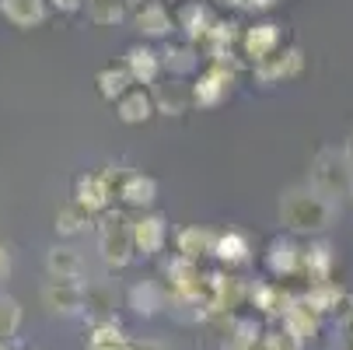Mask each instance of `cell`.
<instances>
[{
    "instance_id": "11",
    "label": "cell",
    "mask_w": 353,
    "mask_h": 350,
    "mask_svg": "<svg viewBox=\"0 0 353 350\" xmlns=\"http://www.w3.org/2000/svg\"><path fill=\"white\" fill-rule=\"evenodd\" d=\"M126 302L137 315L150 319V315H158L161 309H168V291L158 284V280H137L130 291H126Z\"/></svg>"
},
{
    "instance_id": "16",
    "label": "cell",
    "mask_w": 353,
    "mask_h": 350,
    "mask_svg": "<svg viewBox=\"0 0 353 350\" xmlns=\"http://www.w3.org/2000/svg\"><path fill=\"white\" fill-rule=\"evenodd\" d=\"M301 263H305V253L290 242V238H273L270 242V253H266V270L273 277H290L301 270Z\"/></svg>"
},
{
    "instance_id": "25",
    "label": "cell",
    "mask_w": 353,
    "mask_h": 350,
    "mask_svg": "<svg viewBox=\"0 0 353 350\" xmlns=\"http://www.w3.org/2000/svg\"><path fill=\"white\" fill-rule=\"evenodd\" d=\"M88 224H91V214H88L84 207H77V204H67V207L57 211V231L67 235V238L88 231Z\"/></svg>"
},
{
    "instance_id": "27",
    "label": "cell",
    "mask_w": 353,
    "mask_h": 350,
    "mask_svg": "<svg viewBox=\"0 0 353 350\" xmlns=\"http://www.w3.org/2000/svg\"><path fill=\"white\" fill-rule=\"evenodd\" d=\"M21 329V305L11 294H0V343H11Z\"/></svg>"
},
{
    "instance_id": "13",
    "label": "cell",
    "mask_w": 353,
    "mask_h": 350,
    "mask_svg": "<svg viewBox=\"0 0 353 350\" xmlns=\"http://www.w3.org/2000/svg\"><path fill=\"white\" fill-rule=\"evenodd\" d=\"M150 95H154V106H158L161 116H182L192 106V88L182 84V81H175V77L154 84V88H150Z\"/></svg>"
},
{
    "instance_id": "7",
    "label": "cell",
    "mask_w": 353,
    "mask_h": 350,
    "mask_svg": "<svg viewBox=\"0 0 353 350\" xmlns=\"http://www.w3.org/2000/svg\"><path fill=\"white\" fill-rule=\"evenodd\" d=\"M305 70V53L297 46H287V49H276V53L263 64H256V77L266 81V84H276V81H290Z\"/></svg>"
},
{
    "instance_id": "9",
    "label": "cell",
    "mask_w": 353,
    "mask_h": 350,
    "mask_svg": "<svg viewBox=\"0 0 353 350\" xmlns=\"http://www.w3.org/2000/svg\"><path fill=\"white\" fill-rule=\"evenodd\" d=\"M133 28L143 35V39H168L175 32V18L168 14V8L161 0H147L133 11Z\"/></svg>"
},
{
    "instance_id": "29",
    "label": "cell",
    "mask_w": 353,
    "mask_h": 350,
    "mask_svg": "<svg viewBox=\"0 0 353 350\" xmlns=\"http://www.w3.org/2000/svg\"><path fill=\"white\" fill-rule=\"evenodd\" d=\"M259 350H297V340L294 336H270Z\"/></svg>"
},
{
    "instance_id": "28",
    "label": "cell",
    "mask_w": 353,
    "mask_h": 350,
    "mask_svg": "<svg viewBox=\"0 0 353 350\" xmlns=\"http://www.w3.org/2000/svg\"><path fill=\"white\" fill-rule=\"evenodd\" d=\"M305 266H308L312 277L325 280L329 270H332V249H329V245H312L308 253H305Z\"/></svg>"
},
{
    "instance_id": "23",
    "label": "cell",
    "mask_w": 353,
    "mask_h": 350,
    "mask_svg": "<svg viewBox=\"0 0 353 350\" xmlns=\"http://www.w3.org/2000/svg\"><path fill=\"white\" fill-rule=\"evenodd\" d=\"M126 336H123V329L112 322V319H105V322H94L91 326V333H88V350H126Z\"/></svg>"
},
{
    "instance_id": "21",
    "label": "cell",
    "mask_w": 353,
    "mask_h": 350,
    "mask_svg": "<svg viewBox=\"0 0 353 350\" xmlns=\"http://www.w3.org/2000/svg\"><path fill=\"white\" fill-rule=\"evenodd\" d=\"M0 14L14 28H35L46 21V0H0Z\"/></svg>"
},
{
    "instance_id": "31",
    "label": "cell",
    "mask_w": 353,
    "mask_h": 350,
    "mask_svg": "<svg viewBox=\"0 0 353 350\" xmlns=\"http://www.w3.org/2000/svg\"><path fill=\"white\" fill-rule=\"evenodd\" d=\"M8 273H11V256H8V249H0V284L8 280Z\"/></svg>"
},
{
    "instance_id": "3",
    "label": "cell",
    "mask_w": 353,
    "mask_h": 350,
    "mask_svg": "<svg viewBox=\"0 0 353 350\" xmlns=\"http://www.w3.org/2000/svg\"><path fill=\"white\" fill-rule=\"evenodd\" d=\"M308 186L315 193H322L325 200L339 204L343 196H353V168L350 162L343 158V151L336 147H325L312 158V175H308Z\"/></svg>"
},
{
    "instance_id": "4",
    "label": "cell",
    "mask_w": 353,
    "mask_h": 350,
    "mask_svg": "<svg viewBox=\"0 0 353 350\" xmlns=\"http://www.w3.org/2000/svg\"><path fill=\"white\" fill-rule=\"evenodd\" d=\"M231 84H234V74L224 67V64H214L199 74V81L192 84V106L199 109H217L224 98L231 95Z\"/></svg>"
},
{
    "instance_id": "15",
    "label": "cell",
    "mask_w": 353,
    "mask_h": 350,
    "mask_svg": "<svg viewBox=\"0 0 353 350\" xmlns=\"http://www.w3.org/2000/svg\"><path fill=\"white\" fill-rule=\"evenodd\" d=\"M241 46H245V53L256 60V64H263V60H270L276 49H280V25H273V21H263V25H252L245 35H241Z\"/></svg>"
},
{
    "instance_id": "8",
    "label": "cell",
    "mask_w": 353,
    "mask_h": 350,
    "mask_svg": "<svg viewBox=\"0 0 353 350\" xmlns=\"http://www.w3.org/2000/svg\"><path fill=\"white\" fill-rule=\"evenodd\" d=\"M123 67L130 70L133 84H143V88H154V84H158V77H161V70H165L161 53H158V49H150L147 42H143V46H130V49H126V64H123Z\"/></svg>"
},
{
    "instance_id": "30",
    "label": "cell",
    "mask_w": 353,
    "mask_h": 350,
    "mask_svg": "<svg viewBox=\"0 0 353 350\" xmlns=\"http://www.w3.org/2000/svg\"><path fill=\"white\" fill-rule=\"evenodd\" d=\"M60 14H74V11H81L84 8V0H49Z\"/></svg>"
},
{
    "instance_id": "6",
    "label": "cell",
    "mask_w": 353,
    "mask_h": 350,
    "mask_svg": "<svg viewBox=\"0 0 353 350\" xmlns=\"http://www.w3.org/2000/svg\"><path fill=\"white\" fill-rule=\"evenodd\" d=\"M42 302L57 315H81L84 312V287L77 280H49L42 287Z\"/></svg>"
},
{
    "instance_id": "5",
    "label": "cell",
    "mask_w": 353,
    "mask_h": 350,
    "mask_svg": "<svg viewBox=\"0 0 353 350\" xmlns=\"http://www.w3.org/2000/svg\"><path fill=\"white\" fill-rule=\"evenodd\" d=\"M112 196L116 193H112V186H109V179L102 172H84L74 182V204L84 207L88 214H105L109 204H112Z\"/></svg>"
},
{
    "instance_id": "14",
    "label": "cell",
    "mask_w": 353,
    "mask_h": 350,
    "mask_svg": "<svg viewBox=\"0 0 353 350\" xmlns=\"http://www.w3.org/2000/svg\"><path fill=\"white\" fill-rule=\"evenodd\" d=\"M116 196L123 200L126 207H137V211H147L150 204L158 200V182L143 175V172H126V179L119 182Z\"/></svg>"
},
{
    "instance_id": "36",
    "label": "cell",
    "mask_w": 353,
    "mask_h": 350,
    "mask_svg": "<svg viewBox=\"0 0 353 350\" xmlns=\"http://www.w3.org/2000/svg\"><path fill=\"white\" fill-rule=\"evenodd\" d=\"M0 350H11V343H0Z\"/></svg>"
},
{
    "instance_id": "35",
    "label": "cell",
    "mask_w": 353,
    "mask_h": 350,
    "mask_svg": "<svg viewBox=\"0 0 353 350\" xmlns=\"http://www.w3.org/2000/svg\"><path fill=\"white\" fill-rule=\"evenodd\" d=\"M126 4H137L140 8V4H147V0H126Z\"/></svg>"
},
{
    "instance_id": "22",
    "label": "cell",
    "mask_w": 353,
    "mask_h": 350,
    "mask_svg": "<svg viewBox=\"0 0 353 350\" xmlns=\"http://www.w3.org/2000/svg\"><path fill=\"white\" fill-rule=\"evenodd\" d=\"M94 84H98V95H102L105 98V102H119V98L133 88V77H130V70L126 67H102V70H98L94 74Z\"/></svg>"
},
{
    "instance_id": "26",
    "label": "cell",
    "mask_w": 353,
    "mask_h": 350,
    "mask_svg": "<svg viewBox=\"0 0 353 350\" xmlns=\"http://www.w3.org/2000/svg\"><path fill=\"white\" fill-rule=\"evenodd\" d=\"M88 18L94 25H116L126 18V0H88Z\"/></svg>"
},
{
    "instance_id": "12",
    "label": "cell",
    "mask_w": 353,
    "mask_h": 350,
    "mask_svg": "<svg viewBox=\"0 0 353 350\" xmlns=\"http://www.w3.org/2000/svg\"><path fill=\"white\" fill-rule=\"evenodd\" d=\"M154 113H158V106H154V95H150V88H130L119 102H116V116H119V123H126V126H140V123H147Z\"/></svg>"
},
{
    "instance_id": "10",
    "label": "cell",
    "mask_w": 353,
    "mask_h": 350,
    "mask_svg": "<svg viewBox=\"0 0 353 350\" xmlns=\"http://www.w3.org/2000/svg\"><path fill=\"white\" fill-rule=\"evenodd\" d=\"M133 242H137V253L158 256L168 242V221L161 214H140L133 221Z\"/></svg>"
},
{
    "instance_id": "19",
    "label": "cell",
    "mask_w": 353,
    "mask_h": 350,
    "mask_svg": "<svg viewBox=\"0 0 353 350\" xmlns=\"http://www.w3.org/2000/svg\"><path fill=\"white\" fill-rule=\"evenodd\" d=\"M46 270L53 280H77L84 273V260L77 249L70 245H53L49 249V256H46Z\"/></svg>"
},
{
    "instance_id": "18",
    "label": "cell",
    "mask_w": 353,
    "mask_h": 350,
    "mask_svg": "<svg viewBox=\"0 0 353 350\" xmlns=\"http://www.w3.org/2000/svg\"><path fill=\"white\" fill-rule=\"evenodd\" d=\"M161 64L175 81H182V77L199 70V49L192 42H168L165 53H161Z\"/></svg>"
},
{
    "instance_id": "37",
    "label": "cell",
    "mask_w": 353,
    "mask_h": 350,
    "mask_svg": "<svg viewBox=\"0 0 353 350\" xmlns=\"http://www.w3.org/2000/svg\"><path fill=\"white\" fill-rule=\"evenodd\" d=\"M32 350H39V347H32Z\"/></svg>"
},
{
    "instance_id": "33",
    "label": "cell",
    "mask_w": 353,
    "mask_h": 350,
    "mask_svg": "<svg viewBox=\"0 0 353 350\" xmlns=\"http://www.w3.org/2000/svg\"><path fill=\"white\" fill-rule=\"evenodd\" d=\"M273 4H276V0H248V8H256V11H266Z\"/></svg>"
},
{
    "instance_id": "32",
    "label": "cell",
    "mask_w": 353,
    "mask_h": 350,
    "mask_svg": "<svg viewBox=\"0 0 353 350\" xmlns=\"http://www.w3.org/2000/svg\"><path fill=\"white\" fill-rule=\"evenodd\" d=\"M339 151H343V158H346V162H350V168H353V133L343 140V147H339Z\"/></svg>"
},
{
    "instance_id": "17",
    "label": "cell",
    "mask_w": 353,
    "mask_h": 350,
    "mask_svg": "<svg viewBox=\"0 0 353 350\" xmlns=\"http://www.w3.org/2000/svg\"><path fill=\"white\" fill-rule=\"evenodd\" d=\"M175 28H182L185 32V42H203L207 39V32L214 28V18H210V11L199 4V0H189V4H182L179 8V18H175Z\"/></svg>"
},
{
    "instance_id": "2",
    "label": "cell",
    "mask_w": 353,
    "mask_h": 350,
    "mask_svg": "<svg viewBox=\"0 0 353 350\" xmlns=\"http://www.w3.org/2000/svg\"><path fill=\"white\" fill-rule=\"evenodd\" d=\"M98 253H102L105 266L126 270L137 256V242H133V221L123 211H105L98 221Z\"/></svg>"
},
{
    "instance_id": "20",
    "label": "cell",
    "mask_w": 353,
    "mask_h": 350,
    "mask_svg": "<svg viewBox=\"0 0 353 350\" xmlns=\"http://www.w3.org/2000/svg\"><path fill=\"white\" fill-rule=\"evenodd\" d=\"M175 245H179V256H185V260H199V256H207V253H214V245H217V235L210 231V228H199V224H189V228H182L179 235H175Z\"/></svg>"
},
{
    "instance_id": "34",
    "label": "cell",
    "mask_w": 353,
    "mask_h": 350,
    "mask_svg": "<svg viewBox=\"0 0 353 350\" xmlns=\"http://www.w3.org/2000/svg\"><path fill=\"white\" fill-rule=\"evenodd\" d=\"M221 4H231V8H245L248 0H221Z\"/></svg>"
},
{
    "instance_id": "1",
    "label": "cell",
    "mask_w": 353,
    "mask_h": 350,
    "mask_svg": "<svg viewBox=\"0 0 353 350\" xmlns=\"http://www.w3.org/2000/svg\"><path fill=\"white\" fill-rule=\"evenodd\" d=\"M339 214V204L325 200L322 193H315L312 186H294L287 193H280V224L290 231H325Z\"/></svg>"
},
{
    "instance_id": "24",
    "label": "cell",
    "mask_w": 353,
    "mask_h": 350,
    "mask_svg": "<svg viewBox=\"0 0 353 350\" xmlns=\"http://www.w3.org/2000/svg\"><path fill=\"white\" fill-rule=\"evenodd\" d=\"M214 256H217L221 263H228V266L245 263V260H248V242H245V235H238V231H224V235H217Z\"/></svg>"
}]
</instances>
